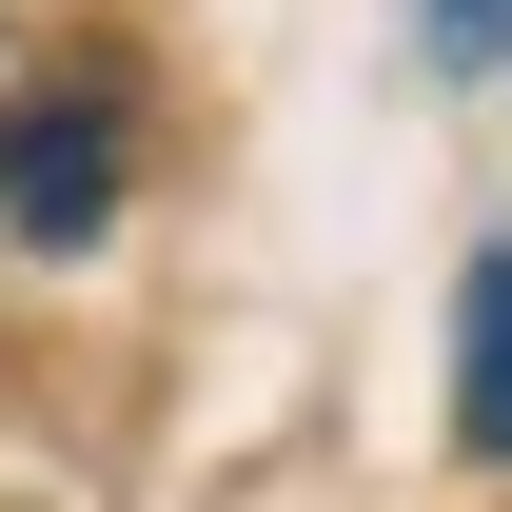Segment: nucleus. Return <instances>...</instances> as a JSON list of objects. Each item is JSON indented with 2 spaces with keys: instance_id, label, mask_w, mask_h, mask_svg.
I'll return each mask as SVG.
<instances>
[{
  "instance_id": "nucleus-1",
  "label": "nucleus",
  "mask_w": 512,
  "mask_h": 512,
  "mask_svg": "<svg viewBox=\"0 0 512 512\" xmlns=\"http://www.w3.org/2000/svg\"><path fill=\"white\" fill-rule=\"evenodd\" d=\"M119 178H138V119L99 79H0V237L20 256H99Z\"/></svg>"
},
{
  "instance_id": "nucleus-2",
  "label": "nucleus",
  "mask_w": 512,
  "mask_h": 512,
  "mask_svg": "<svg viewBox=\"0 0 512 512\" xmlns=\"http://www.w3.org/2000/svg\"><path fill=\"white\" fill-rule=\"evenodd\" d=\"M453 335H473V375H453V434L512 473V256H473V276H453Z\"/></svg>"
},
{
  "instance_id": "nucleus-3",
  "label": "nucleus",
  "mask_w": 512,
  "mask_h": 512,
  "mask_svg": "<svg viewBox=\"0 0 512 512\" xmlns=\"http://www.w3.org/2000/svg\"><path fill=\"white\" fill-rule=\"evenodd\" d=\"M414 60H434V79H493L512 60V0H414Z\"/></svg>"
}]
</instances>
